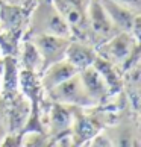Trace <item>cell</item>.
Returning <instances> with one entry per match:
<instances>
[{"mask_svg": "<svg viewBox=\"0 0 141 147\" xmlns=\"http://www.w3.org/2000/svg\"><path fill=\"white\" fill-rule=\"evenodd\" d=\"M17 58L20 59V64L26 73L41 74V56L30 40L24 38V41L21 42V46L18 49Z\"/></svg>", "mask_w": 141, "mask_h": 147, "instance_id": "5bb4252c", "label": "cell"}, {"mask_svg": "<svg viewBox=\"0 0 141 147\" xmlns=\"http://www.w3.org/2000/svg\"><path fill=\"white\" fill-rule=\"evenodd\" d=\"M28 17L26 8L0 2V34L20 40L24 35Z\"/></svg>", "mask_w": 141, "mask_h": 147, "instance_id": "ba28073f", "label": "cell"}, {"mask_svg": "<svg viewBox=\"0 0 141 147\" xmlns=\"http://www.w3.org/2000/svg\"><path fill=\"white\" fill-rule=\"evenodd\" d=\"M32 111L30 100L23 92L17 91L6 100V121L9 134H21Z\"/></svg>", "mask_w": 141, "mask_h": 147, "instance_id": "9c48e42d", "label": "cell"}, {"mask_svg": "<svg viewBox=\"0 0 141 147\" xmlns=\"http://www.w3.org/2000/svg\"><path fill=\"white\" fill-rule=\"evenodd\" d=\"M111 143V147L124 146L132 147L141 144L140 137V123H138V111H129L126 117L120 118L111 124H106L103 129H100Z\"/></svg>", "mask_w": 141, "mask_h": 147, "instance_id": "5b68a950", "label": "cell"}, {"mask_svg": "<svg viewBox=\"0 0 141 147\" xmlns=\"http://www.w3.org/2000/svg\"><path fill=\"white\" fill-rule=\"evenodd\" d=\"M20 146L32 147H44V146H52V138L49 134H44V130H24L21 132V141Z\"/></svg>", "mask_w": 141, "mask_h": 147, "instance_id": "9a60e30c", "label": "cell"}, {"mask_svg": "<svg viewBox=\"0 0 141 147\" xmlns=\"http://www.w3.org/2000/svg\"><path fill=\"white\" fill-rule=\"evenodd\" d=\"M76 73H79L76 70L74 65H72L65 58L61 59L58 62H53L52 65H49L47 68H44L41 71V80H40V86L43 92H47L49 90L55 88L56 85H59L64 80H67L68 78L74 76Z\"/></svg>", "mask_w": 141, "mask_h": 147, "instance_id": "7c38bea8", "label": "cell"}, {"mask_svg": "<svg viewBox=\"0 0 141 147\" xmlns=\"http://www.w3.org/2000/svg\"><path fill=\"white\" fill-rule=\"evenodd\" d=\"M96 49L102 58L114 64L121 73L140 59V41L129 32H117Z\"/></svg>", "mask_w": 141, "mask_h": 147, "instance_id": "7a4b0ae2", "label": "cell"}, {"mask_svg": "<svg viewBox=\"0 0 141 147\" xmlns=\"http://www.w3.org/2000/svg\"><path fill=\"white\" fill-rule=\"evenodd\" d=\"M0 2L11 3V5H18V6L28 8V6H30V5H34V3H35V0H0Z\"/></svg>", "mask_w": 141, "mask_h": 147, "instance_id": "ac0fdd59", "label": "cell"}, {"mask_svg": "<svg viewBox=\"0 0 141 147\" xmlns=\"http://www.w3.org/2000/svg\"><path fill=\"white\" fill-rule=\"evenodd\" d=\"M79 76H80V80H82L86 92H88V96L91 97V100L94 102V105L97 108L106 105L111 100V97H112L111 91L108 88L105 79L102 78V74L97 71V68L94 65L80 70Z\"/></svg>", "mask_w": 141, "mask_h": 147, "instance_id": "30bf717a", "label": "cell"}, {"mask_svg": "<svg viewBox=\"0 0 141 147\" xmlns=\"http://www.w3.org/2000/svg\"><path fill=\"white\" fill-rule=\"evenodd\" d=\"M88 29H90V41L96 47L102 42H105L106 40H109L111 36H114L118 32L99 0H90Z\"/></svg>", "mask_w": 141, "mask_h": 147, "instance_id": "52a82bcc", "label": "cell"}, {"mask_svg": "<svg viewBox=\"0 0 141 147\" xmlns=\"http://www.w3.org/2000/svg\"><path fill=\"white\" fill-rule=\"evenodd\" d=\"M6 134H8V121H6V108H5L3 111L0 109V144H2Z\"/></svg>", "mask_w": 141, "mask_h": 147, "instance_id": "e0dca14e", "label": "cell"}, {"mask_svg": "<svg viewBox=\"0 0 141 147\" xmlns=\"http://www.w3.org/2000/svg\"><path fill=\"white\" fill-rule=\"evenodd\" d=\"M2 91H3V79H2V74H0V96H2Z\"/></svg>", "mask_w": 141, "mask_h": 147, "instance_id": "d6986e66", "label": "cell"}, {"mask_svg": "<svg viewBox=\"0 0 141 147\" xmlns=\"http://www.w3.org/2000/svg\"><path fill=\"white\" fill-rule=\"evenodd\" d=\"M114 2L129 8L131 11H134V12H137V14H141V0H114Z\"/></svg>", "mask_w": 141, "mask_h": 147, "instance_id": "2e32d148", "label": "cell"}, {"mask_svg": "<svg viewBox=\"0 0 141 147\" xmlns=\"http://www.w3.org/2000/svg\"><path fill=\"white\" fill-rule=\"evenodd\" d=\"M0 56H3V53H2V49H0Z\"/></svg>", "mask_w": 141, "mask_h": 147, "instance_id": "ffe728a7", "label": "cell"}, {"mask_svg": "<svg viewBox=\"0 0 141 147\" xmlns=\"http://www.w3.org/2000/svg\"><path fill=\"white\" fill-rule=\"evenodd\" d=\"M35 35H56L73 38L68 24L52 0H35L32 11L28 17V24L24 30V38Z\"/></svg>", "mask_w": 141, "mask_h": 147, "instance_id": "6da1fadb", "label": "cell"}, {"mask_svg": "<svg viewBox=\"0 0 141 147\" xmlns=\"http://www.w3.org/2000/svg\"><path fill=\"white\" fill-rule=\"evenodd\" d=\"M28 40L36 47L38 53L41 56V71L47 68L53 62H58L65 58L67 47L72 41V38L67 36H56V35H35Z\"/></svg>", "mask_w": 141, "mask_h": 147, "instance_id": "8992f818", "label": "cell"}, {"mask_svg": "<svg viewBox=\"0 0 141 147\" xmlns=\"http://www.w3.org/2000/svg\"><path fill=\"white\" fill-rule=\"evenodd\" d=\"M44 99L52 103H61V105H68L74 108H80V109H88V108H97L94 102L91 100L88 96L85 86L80 80L79 73L68 78L55 88L49 90L47 92H43Z\"/></svg>", "mask_w": 141, "mask_h": 147, "instance_id": "3957f363", "label": "cell"}, {"mask_svg": "<svg viewBox=\"0 0 141 147\" xmlns=\"http://www.w3.org/2000/svg\"><path fill=\"white\" fill-rule=\"evenodd\" d=\"M53 5L68 24L73 38L90 41L88 6L90 0H52ZM91 42V41H90Z\"/></svg>", "mask_w": 141, "mask_h": 147, "instance_id": "277c9868", "label": "cell"}, {"mask_svg": "<svg viewBox=\"0 0 141 147\" xmlns=\"http://www.w3.org/2000/svg\"><path fill=\"white\" fill-rule=\"evenodd\" d=\"M97 56H99V53H97V49L93 42L78 40V38H72L65 52V59L72 65H74L78 71L86 67H91Z\"/></svg>", "mask_w": 141, "mask_h": 147, "instance_id": "8fae6325", "label": "cell"}, {"mask_svg": "<svg viewBox=\"0 0 141 147\" xmlns=\"http://www.w3.org/2000/svg\"><path fill=\"white\" fill-rule=\"evenodd\" d=\"M99 2H100L102 6H103L105 12L108 14V17L111 18L112 24L117 28V30L118 32H129V34H131L134 20L140 14L134 12V11H131L129 8L114 2V0H99Z\"/></svg>", "mask_w": 141, "mask_h": 147, "instance_id": "4fadbf2b", "label": "cell"}]
</instances>
